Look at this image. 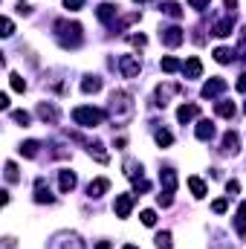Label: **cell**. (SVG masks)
I'll return each instance as SVG.
<instances>
[{
	"label": "cell",
	"instance_id": "35",
	"mask_svg": "<svg viewBox=\"0 0 246 249\" xmlns=\"http://www.w3.org/2000/svg\"><path fill=\"white\" fill-rule=\"evenodd\" d=\"M139 217H142V223H145V226H154V223H157V212H154V209H145Z\"/></svg>",
	"mask_w": 246,
	"mask_h": 249
},
{
	"label": "cell",
	"instance_id": "38",
	"mask_svg": "<svg viewBox=\"0 0 246 249\" xmlns=\"http://www.w3.org/2000/svg\"><path fill=\"white\" fill-rule=\"evenodd\" d=\"M148 188H151V183H148L145 177H139V180H133V191H136V194H145Z\"/></svg>",
	"mask_w": 246,
	"mask_h": 249
},
{
	"label": "cell",
	"instance_id": "26",
	"mask_svg": "<svg viewBox=\"0 0 246 249\" xmlns=\"http://www.w3.org/2000/svg\"><path fill=\"white\" fill-rule=\"evenodd\" d=\"M188 188H191L194 197H206V183L200 177H188Z\"/></svg>",
	"mask_w": 246,
	"mask_h": 249
},
{
	"label": "cell",
	"instance_id": "15",
	"mask_svg": "<svg viewBox=\"0 0 246 249\" xmlns=\"http://www.w3.org/2000/svg\"><path fill=\"white\" fill-rule=\"evenodd\" d=\"M238 151H241V139H238L235 130H229V133L223 136V154H232V157H235Z\"/></svg>",
	"mask_w": 246,
	"mask_h": 249
},
{
	"label": "cell",
	"instance_id": "25",
	"mask_svg": "<svg viewBox=\"0 0 246 249\" xmlns=\"http://www.w3.org/2000/svg\"><path fill=\"white\" fill-rule=\"evenodd\" d=\"M214 61L217 64H232L235 61V53L226 50V47H217V50H214Z\"/></svg>",
	"mask_w": 246,
	"mask_h": 249
},
{
	"label": "cell",
	"instance_id": "31",
	"mask_svg": "<svg viewBox=\"0 0 246 249\" xmlns=\"http://www.w3.org/2000/svg\"><path fill=\"white\" fill-rule=\"evenodd\" d=\"M171 244H174V241H171V232H159V235L154 238V247L157 249H171Z\"/></svg>",
	"mask_w": 246,
	"mask_h": 249
},
{
	"label": "cell",
	"instance_id": "7",
	"mask_svg": "<svg viewBox=\"0 0 246 249\" xmlns=\"http://www.w3.org/2000/svg\"><path fill=\"white\" fill-rule=\"evenodd\" d=\"M133 194H119L116 197V203H113V212H116V217H127L130 214V209H133Z\"/></svg>",
	"mask_w": 246,
	"mask_h": 249
},
{
	"label": "cell",
	"instance_id": "48",
	"mask_svg": "<svg viewBox=\"0 0 246 249\" xmlns=\"http://www.w3.org/2000/svg\"><path fill=\"white\" fill-rule=\"evenodd\" d=\"M124 249H139V247H133V244H127V247H124Z\"/></svg>",
	"mask_w": 246,
	"mask_h": 249
},
{
	"label": "cell",
	"instance_id": "32",
	"mask_svg": "<svg viewBox=\"0 0 246 249\" xmlns=\"http://www.w3.org/2000/svg\"><path fill=\"white\" fill-rule=\"evenodd\" d=\"M159 67H162V72H177V70H183V64L177 61V58H171V55H168V58H162Z\"/></svg>",
	"mask_w": 246,
	"mask_h": 249
},
{
	"label": "cell",
	"instance_id": "17",
	"mask_svg": "<svg viewBox=\"0 0 246 249\" xmlns=\"http://www.w3.org/2000/svg\"><path fill=\"white\" fill-rule=\"evenodd\" d=\"M116 12H119V9H116L113 3H102V6L96 9V15H99V20H102V23H113Z\"/></svg>",
	"mask_w": 246,
	"mask_h": 249
},
{
	"label": "cell",
	"instance_id": "49",
	"mask_svg": "<svg viewBox=\"0 0 246 249\" xmlns=\"http://www.w3.org/2000/svg\"><path fill=\"white\" fill-rule=\"evenodd\" d=\"M133 3H145V0H133Z\"/></svg>",
	"mask_w": 246,
	"mask_h": 249
},
{
	"label": "cell",
	"instance_id": "19",
	"mask_svg": "<svg viewBox=\"0 0 246 249\" xmlns=\"http://www.w3.org/2000/svg\"><path fill=\"white\" fill-rule=\"evenodd\" d=\"M38 116H41L44 122H50V124L58 122V110H55L53 105H47V102H41V105H38Z\"/></svg>",
	"mask_w": 246,
	"mask_h": 249
},
{
	"label": "cell",
	"instance_id": "9",
	"mask_svg": "<svg viewBox=\"0 0 246 249\" xmlns=\"http://www.w3.org/2000/svg\"><path fill=\"white\" fill-rule=\"evenodd\" d=\"M35 203H55V197L50 194V186H47L44 177L35 180Z\"/></svg>",
	"mask_w": 246,
	"mask_h": 249
},
{
	"label": "cell",
	"instance_id": "2",
	"mask_svg": "<svg viewBox=\"0 0 246 249\" xmlns=\"http://www.w3.org/2000/svg\"><path fill=\"white\" fill-rule=\"evenodd\" d=\"M107 110L113 116V122H127L133 116V102L124 90H113L110 93V102H107Z\"/></svg>",
	"mask_w": 246,
	"mask_h": 249
},
{
	"label": "cell",
	"instance_id": "29",
	"mask_svg": "<svg viewBox=\"0 0 246 249\" xmlns=\"http://www.w3.org/2000/svg\"><path fill=\"white\" fill-rule=\"evenodd\" d=\"M18 151H20L26 160H32V157H38V142H35V139H29V142H23Z\"/></svg>",
	"mask_w": 246,
	"mask_h": 249
},
{
	"label": "cell",
	"instance_id": "1",
	"mask_svg": "<svg viewBox=\"0 0 246 249\" xmlns=\"http://www.w3.org/2000/svg\"><path fill=\"white\" fill-rule=\"evenodd\" d=\"M55 38L64 50H75L81 47V23L75 20H55Z\"/></svg>",
	"mask_w": 246,
	"mask_h": 249
},
{
	"label": "cell",
	"instance_id": "34",
	"mask_svg": "<svg viewBox=\"0 0 246 249\" xmlns=\"http://www.w3.org/2000/svg\"><path fill=\"white\" fill-rule=\"evenodd\" d=\"M9 81H12V90H18V93H23V90H26V81H23L18 72H12V75H9Z\"/></svg>",
	"mask_w": 246,
	"mask_h": 249
},
{
	"label": "cell",
	"instance_id": "6",
	"mask_svg": "<svg viewBox=\"0 0 246 249\" xmlns=\"http://www.w3.org/2000/svg\"><path fill=\"white\" fill-rule=\"evenodd\" d=\"M159 38H162L165 47H180V44L185 41V32L180 29V26H168V29L159 32Z\"/></svg>",
	"mask_w": 246,
	"mask_h": 249
},
{
	"label": "cell",
	"instance_id": "24",
	"mask_svg": "<svg viewBox=\"0 0 246 249\" xmlns=\"http://www.w3.org/2000/svg\"><path fill=\"white\" fill-rule=\"evenodd\" d=\"M235 223H238V232H241V238L246 241V203L238 206V214H235Z\"/></svg>",
	"mask_w": 246,
	"mask_h": 249
},
{
	"label": "cell",
	"instance_id": "4",
	"mask_svg": "<svg viewBox=\"0 0 246 249\" xmlns=\"http://www.w3.org/2000/svg\"><path fill=\"white\" fill-rule=\"evenodd\" d=\"M50 249H84V241L75 232H58L50 241Z\"/></svg>",
	"mask_w": 246,
	"mask_h": 249
},
{
	"label": "cell",
	"instance_id": "39",
	"mask_svg": "<svg viewBox=\"0 0 246 249\" xmlns=\"http://www.w3.org/2000/svg\"><path fill=\"white\" fill-rule=\"evenodd\" d=\"M0 35H3V38H12V35H15V23H12L9 18H3V32H0Z\"/></svg>",
	"mask_w": 246,
	"mask_h": 249
},
{
	"label": "cell",
	"instance_id": "44",
	"mask_svg": "<svg viewBox=\"0 0 246 249\" xmlns=\"http://www.w3.org/2000/svg\"><path fill=\"white\" fill-rule=\"evenodd\" d=\"M226 191H229V194H238V191H241V183H238V180H229V183H226Z\"/></svg>",
	"mask_w": 246,
	"mask_h": 249
},
{
	"label": "cell",
	"instance_id": "22",
	"mask_svg": "<svg viewBox=\"0 0 246 249\" xmlns=\"http://www.w3.org/2000/svg\"><path fill=\"white\" fill-rule=\"evenodd\" d=\"M81 90H84V93H99V90H102V78H99V75H87V78L81 81Z\"/></svg>",
	"mask_w": 246,
	"mask_h": 249
},
{
	"label": "cell",
	"instance_id": "11",
	"mask_svg": "<svg viewBox=\"0 0 246 249\" xmlns=\"http://www.w3.org/2000/svg\"><path fill=\"white\" fill-rule=\"evenodd\" d=\"M174 93H180V84H159V87H157V105L165 107Z\"/></svg>",
	"mask_w": 246,
	"mask_h": 249
},
{
	"label": "cell",
	"instance_id": "42",
	"mask_svg": "<svg viewBox=\"0 0 246 249\" xmlns=\"http://www.w3.org/2000/svg\"><path fill=\"white\" fill-rule=\"evenodd\" d=\"M64 6H67L70 12H78V9L84 6V0H64Z\"/></svg>",
	"mask_w": 246,
	"mask_h": 249
},
{
	"label": "cell",
	"instance_id": "16",
	"mask_svg": "<svg viewBox=\"0 0 246 249\" xmlns=\"http://www.w3.org/2000/svg\"><path fill=\"white\" fill-rule=\"evenodd\" d=\"M200 116V105H180V110H177V119L180 122H191V119H197Z\"/></svg>",
	"mask_w": 246,
	"mask_h": 249
},
{
	"label": "cell",
	"instance_id": "8",
	"mask_svg": "<svg viewBox=\"0 0 246 249\" xmlns=\"http://www.w3.org/2000/svg\"><path fill=\"white\" fill-rule=\"evenodd\" d=\"M159 183H162V191L165 194H174L177 191V171L174 168H162L159 171Z\"/></svg>",
	"mask_w": 246,
	"mask_h": 249
},
{
	"label": "cell",
	"instance_id": "27",
	"mask_svg": "<svg viewBox=\"0 0 246 249\" xmlns=\"http://www.w3.org/2000/svg\"><path fill=\"white\" fill-rule=\"evenodd\" d=\"M159 9H162L168 18H183V6H180V3H174V0H171V3H162Z\"/></svg>",
	"mask_w": 246,
	"mask_h": 249
},
{
	"label": "cell",
	"instance_id": "40",
	"mask_svg": "<svg viewBox=\"0 0 246 249\" xmlns=\"http://www.w3.org/2000/svg\"><path fill=\"white\" fill-rule=\"evenodd\" d=\"M226 209H229V200H223V197H220V200H214V203H211V212H217V214H223V212H226Z\"/></svg>",
	"mask_w": 246,
	"mask_h": 249
},
{
	"label": "cell",
	"instance_id": "12",
	"mask_svg": "<svg viewBox=\"0 0 246 249\" xmlns=\"http://www.w3.org/2000/svg\"><path fill=\"white\" fill-rule=\"evenodd\" d=\"M232 29H235V18H223V20H217V23L211 26V35H217V38H229Z\"/></svg>",
	"mask_w": 246,
	"mask_h": 249
},
{
	"label": "cell",
	"instance_id": "5",
	"mask_svg": "<svg viewBox=\"0 0 246 249\" xmlns=\"http://www.w3.org/2000/svg\"><path fill=\"white\" fill-rule=\"evenodd\" d=\"M119 70H122L124 78H136V75L142 72V61H139L136 55H122V58H119Z\"/></svg>",
	"mask_w": 246,
	"mask_h": 249
},
{
	"label": "cell",
	"instance_id": "28",
	"mask_svg": "<svg viewBox=\"0 0 246 249\" xmlns=\"http://www.w3.org/2000/svg\"><path fill=\"white\" fill-rule=\"evenodd\" d=\"M154 136H157V145H159V148H168V145L174 142V136H171V130H165V127H159V130H157Z\"/></svg>",
	"mask_w": 246,
	"mask_h": 249
},
{
	"label": "cell",
	"instance_id": "37",
	"mask_svg": "<svg viewBox=\"0 0 246 249\" xmlns=\"http://www.w3.org/2000/svg\"><path fill=\"white\" fill-rule=\"evenodd\" d=\"M157 203H159L162 209H168V206L174 203V194H165V191H159V194H157Z\"/></svg>",
	"mask_w": 246,
	"mask_h": 249
},
{
	"label": "cell",
	"instance_id": "20",
	"mask_svg": "<svg viewBox=\"0 0 246 249\" xmlns=\"http://www.w3.org/2000/svg\"><path fill=\"white\" fill-rule=\"evenodd\" d=\"M183 72H185V78H200V75H203V64H200V58H188V61L183 64Z\"/></svg>",
	"mask_w": 246,
	"mask_h": 249
},
{
	"label": "cell",
	"instance_id": "41",
	"mask_svg": "<svg viewBox=\"0 0 246 249\" xmlns=\"http://www.w3.org/2000/svg\"><path fill=\"white\" fill-rule=\"evenodd\" d=\"M127 41H130L133 47H145V44H148V38H145V35H127Z\"/></svg>",
	"mask_w": 246,
	"mask_h": 249
},
{
	"label": "cell",
	"instance_id": "3",
	"mask_svg": "<svg viewBox=\"0 0 246 249\" xmlns=\"http://www.w3.org/2000/svg\"><path fill=\"white\" fill-rule=\"evenodd\" d=\"M72 122L81 124V127H96V124L105 122V113L99 107H75L72 110Z\"/></svg>",
	"mask_w": 246,
	"mask_h": 249
},
{
	"label": "cell",
	"instance_id": "10",
	"mask_svg": "<svg viewBox=\"0 0 246 249\" xmlns=\"http://www.w3.org/2000/svg\"><path fill=\"white\" fill-rule=\"evenodd\" d=\"M223 90H226V81H223V78H209V81L203 84V96H206V99H214V96H220Z\"/></svg>",
	"mask_w": 246,
	"mask_h": 249
},
{
	"label": "cell",
	"instance_id": "18",
	"mask_svg": "<svg viewBox=\"0 0 246 249\" xmlns=\"http://www.w3.org/2000/svg\"><path fill=\"white\" fill-rule=\"evenodd\" d=\"M75 174L72 171H58V186H61V194H70L72 188H75Z\"/></svg>",
	"mask_w": 246,
	"mask_h": 249
},
{
	"label": "cell",
	"instance_id": "46",
	"mask_svg": "<svg viewBox=\"0 0 246 249\" xmlns=\"http://www.w3.org/2000/svg\"><path fill=\"white\" fill-rule=\"evenodd\" d=\"M0 110H9V96H6V93L0 96Z\"/></svg>",
	"mask_w": 246,
	"mask_h": 249
},
{
	"label": "cell",
	"instance_id": "47",
	"mask_svg": "<svg viewBox=\"0 0 246 249\" xmlns=\"http://www.w3.org/2000/svg\"><path fill=\"white\" fill-rule=\"evenodd\" d=\"M96 249H110V244H107V241H102V244H99Z\"/></svg>",
	"mask_w": 246,
	"mask_h": 249
},
{
	"label": "cell",
	"instance_id": "13",
	"mask_svg": "<svg viewBox=\"0 0 246 249\" xmlns=\"http://www.w3.org/2000/svg\"><path fill=\"white\" fill-rule=\"evenodd\" d=\"M194 133H197V139H200V142H209V139L214 136V122H211V119H200Z\"/></svg>",
	"mask_w": 246,
	"mask_h": 249
},
{
	"label": "cell",
	"instance_id": "30",
	"mask_svg": "<svg viewBox=\"0 0 246 249\" xmlns=\"http://www.w3.org/2000/svg\"><path fill=\"white\" fill-rule=\"evenodd\" d=\"M87 148H90V154H93V157H96L99 162H107V160H110V157L105 154V145H102V142H90Z\"/></svg>",
	"mask_w": 246,
	"mask_h": 249
},
{
	"label": "cell",
	"instance_id": "36",
	"mask_svg": "<svg viewBox=\"0 0 246 249\" xmlns=\"http://www.w3.org/2000/svg\"><path fill=\"white\" fill-rule=\"evenodd\" d=\"M12 119H15L18 124H23V127H26V124H29V113H26V110H12Z\"/></svg>",
	"mask_w": 246,
	"mask_h": 249
},
{
	"label": "cell",
	"instance_id": "14",
	"mask_svg": "<svg viewBox=\"0 0 246 249\" xmlns=\"http://www.w3.org/2000/svg\"><path fill=\"white\" fill-rule=\"evenodd\" d=\"M107 188H110V180H107V177H96V180L87 186V197H102Z\"/></svg>",
	"mask_w": 246,
	"mask_h": 249
},
{
	"label": "cell",
	"instance_id": "33",
	"mask_svg": "<svg viewBox=\"0 0 246 249\" xmlns=\"http://www.w3.org/2000/svg\"><path fill=\"white\" fill-rule=\"evenodd\" d=\"M20 174H18V165L15 162H6V183H18Z\"/></svg>",
	"mask_w": 246,
	"mask_h": 249
},
{
	"label": "cell",
	"instance_id": "45",
	"mask_svg": "<svg viewBox=\"0 0 246 249\" xmlns=\"http://www.w3.org/2000/svg\"><path fill=\"white\" fill-rule=\"evenodd\" d=\"M235 87H238L241 93H246V72H244V75H241V78H238V84H235Z\"/></svg>",
	"mask_w": 246,
	"mask_h": 249
},
{
	"label": "cell",
	"instance_id": "43",
	"mask_svg": "<svg viewBox=\"0 0 246 249\" xmlns=\"http://www.w3.org/2000/svg\"><path fill=\"white\" fill-rule=\"evenodd\" d=\"M209 3H211V0H188V6H191V9H200V12L209 9Z\"/></svg>",
	"mask_w": 246,
	"mask_h": 249
},
{
	"label": "cell",
	"instance_id": "21",
	"mask_svg": "<svg viewBox=\"0 0 246 249\" xmlns=\"http://www.w3.org/2000/svg\"><path fill=\"white\" fill-rule=\"evenodd\" d=\"M124 177L133 183V180H139V177H145L142 174V165L136 162V160H124Z\"/></svg>",
	"mask_w": 246,
	"mask_h": 249
},
{
	"label": "cell",
	"instance_id": "23",
	"mask_svg": "<svg viewBox=\"0 0 246 249\" xmlns=\"http://www.w3.org/2000/svg\"><path fill=\"white\" fill-rule=\"evenodd\" d=\"M214 110H217V116H223V119H232V116H235V105H232V102H226V99H223V102H217V105H214Z\"/></svg>",
	"mask_w": 246,
	"mask_h": 249
}]
</instances>
